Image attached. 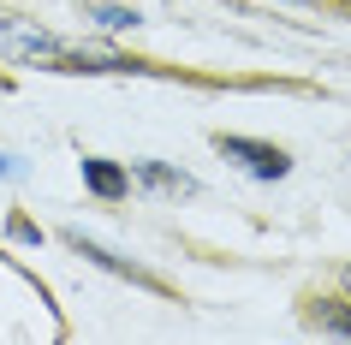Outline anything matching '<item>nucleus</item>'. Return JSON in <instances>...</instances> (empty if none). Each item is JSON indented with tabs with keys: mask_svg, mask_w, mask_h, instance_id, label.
Returning <instances> with one entry per match:
<instances>
[{
	"mask_svg": "<svg viewBox=\"0 0 351 345\" xmlns=\"http://www.w3.org/2000/svg\"><path fill=\"white\" fill-rule=\"evenodd\" d=\"M131 179L155 191V197H197V179L185 167H167V161H131Z\"/></svg>",
	"mask_w": 351,
	"mask_h": 345,
	"instance_id": "obj_4",
	"label": "nucleus"
},
{
	"mask_svg": "<svg viewBox=\"0 0 351 345\" xmlns=\"http://www.w3.org/2000/svg\"><path fill=\"white\" fill-rule=\"evenodd\" d=\"M304 322L333 333V340H351V298H310L304 304Z\"/></svg>",
	"mask_w": 351,
	"mask_h": 345,
	"instance_id": "obj_5",
	"label": "nucleus"
},
{
	"mask_svg": "<svg viewBox=\"0 0 351 345\" xmlns=\"http://www.w3.org/2000/svg\"><path fill=\"white\" fill-rule=\"evenodd\" d=\"M77 167H84V191H90V197H101V202L131 197V167L108 161V155H84Z\"/></svg>",
	"mask_w": 351,
	"mask_h": 345,
	"instance_id": "obj_3",
	"label": "nucleus"
},
{
	"mask_svg": "<svg viewBox=\"0 0 351 345\" xmlns=\"http://www.w3.org/2000/svg\"><path fill=\"white\" fill-rule=\"evenodd\" d=\"M66 244H72V250L84 256V262H95V268L119 274V280H137V286H149V292H167V286H161V274H149V268H137V262H125V256H113L108 244H95V238H84L77 226L66 233Z\"/></svg>",
	"mask_w": 351,
	"mask_h": 345,
	"instance_id": "obj_2",
	"label": "nucleus"
},
{
	"mask_svg": "<svg viewBox=\"0 0 351 345\" xmlns=\"http://www.w3.org/2000/svg\"><path fill=\"white\" fill-rule=\"evenodd\" d=\"M215 149H221L226 161H239L244 173H250V179H286V173H292V155H286V149L280 143H262V137H239V131H215Z\"/></svg>",
	"mask_w": 351,
	"mask_h": 345,
	"instance_id": "obj_1",
	"label": "nucleus"
},
{
	"mask_svg": "<svg viewBox=\"0 0 351 345\" xmlns=\"http://www.w3.org/2000/svg\"><path fill=\"white\" fill-rule=\"evenodd\" d=\"M339 286H346V298H351V268H346V274H339Z\"/></svg>",
	"mask_w": 351,
	"mask_h": 345,
	"instance_id": "obj_9",
	"label": "nucleus"
},
{
	"mask_svg": "<svg viewBox=\"0 0 351 345\" xmlns=\"http://www.w3.org/2000/svg\"><path fill=\"white\" fill-rule=\"evenodd\" d=\"M6 233L19 238V244H42V226H30L24 215H12V220H6Z\"/></svg>",
	"mask_w": 351,
	"mask_h": 345,
	"instance_id": "obj_7",
	"label": "nucleus"
},
{
	"mask_svg": "<svg viewBox=\"0 0 351 345\" xmlns=\"http://www.w3.org/2000/svg\"><path fill=\"white\" fill-rule=\"evenodd\" d=\"M0 179H19V161L12 155H0Z\"/></svg>",
	"mask_w": 351,
	"mask_h": 345,
	"instance_id": "obj_8",
	"label": "nucleus"
},
{
	"mask_svg": "<svg viewBox=\"0 0 351 345\" xmlns=\"http://www.w3.org/2000/svg\"><path fill=\"white\" fill-rule=\"evenodd\" d=\"M280 6H315V0H280Z\"/></svg>",
	"mask_w": 351,
	"mask_h": 345,
	"instance_id": "obj_10",
	"label": "nucleus"
},
{
	"mask_svg": "<svg viewBox=\"0 0 351 345\" xmlns=\"http://www.w3.org/2000/svg\"><path fill=\"white\" fill-rule=\"evenodd\" d=\"M90 19L101 24V30H137L143 12H137V6H108V0H101V6H90Z\"/></svg>",
	"mask_w": 351,
	"mask_h": 345,
	"instance_id": "obj_6",
	"label": "nucleus"
}]
</instances>
